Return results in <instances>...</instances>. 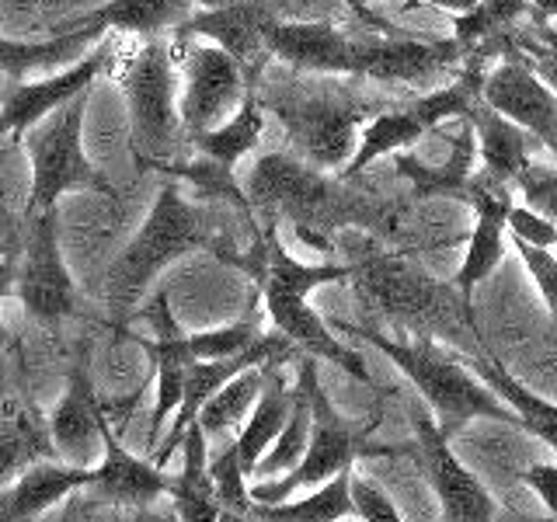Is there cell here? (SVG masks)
Listing matches in <instances>:
<instances>
[{
	"instance_id": "44dd1931",
	"label": "cell",
	"mask_w": 557,
	"mask_h": 522,
	"mask_svg": "<svg viewBox=\"0 0 557 522\" xmlns=\"http://www.w3.org/2000/svg\"><path fill=\"white\" fill-rule=\"evenodd\" d=\"M101 446H104V460L91 470V484H87V492L95 495L98 505L139 509V505H153L168 495L164 470L122 446L112 422L101 428Z\"/></svg>"
},
{
	"instance_id": "4316f807",
	"label": "cell",
	"mask_w": 557,
	"mask_h": 522,
	"mask_svg": "<svg viewBox=\"0 0 557 522\" xmlns=\"http://www.w3.org/2000/svg\"><path fill=\"white\" fill-rule=\"evenodd\" d=\"M470 129H474L478 139V161H481V174L495 178L502 185L516 188L519 171L527 167L533 157H530V133L519 129L516 122H509L505 115L492 112L484 101L474 104V112L467 115Z\"/></svg>"
},
{
	"instance_id": "f6af8a7d",
	"label": "cell",
	"mask_w": 557,
	"mask_h": 522,
	"mask_svg": "<svg viewBox=\"0 0 557 522\" xmlns=\"http://www.w3.org/2000/svg\"><path fill=\"white\" fill-rule=\"evenodd\" d=\"M122 522H178V515H174V509L168 505V509H161V505H139V509H126V519Z\"/></svg>"
},
{
	"instance_id": "3957f363",
	"label": "cell",
	"mask_w": 557,
	"mask_h": 522,
	"mask_svg": "<svg viewBox=\"0 0 557 522\" xmlns=\"http://www.w3.org/2000/svg\"><path fill=\"white\" fill-rule=\"evenodd\" d=\"M244 196L251 202L255 220L293 223L300 240L327 248L342 226H362V191L352 182L313 167L289 150H269L251 164L244 178Z\"/></svg>"
},
{
	"instance_id": "c3c4849f",
	"label": "cell",
	"mask_w": 557,
	"mask_h": 522,
	"mask_svg": "<svg viewBox=\"0 0 557 522\" xmlns=\"http://www.w3.org/2000/svg\"><path fill=\"white\" fill-rule=\"evenodd\" d=\"M527 4L540 14H547V17H557V0H527Z\"/></svg>"
},
{
	"instance_id": "60d3db41",
	"label": "cell",
	"mask_w": 557,
	"mask_h": 522,
	"mask_svg": "<svg viewBox=\"0 0 557 522\" xmlns=\"http://www.w3.org/2000/svg\"><path fill=\"white\" fill-rule=\"evenodd\" d=\"M519 60L527 63V66L533 70V74L557 95V39H554V35H544V39L522 42V57H519Z\"/></svg>"
},
{
	"instance_id": "7c38bea8",
	"label": "cell",
	"mask_w": 557,
	"mask_h": 522,
	"mask_svg": "<svg viewBox=\"0 0 557 522\" xmlns=\"http://www.w3.org/2000/svg\"><path fill=\"white\" fill-rule=\"evenodd\" d=\"M275 22L272 0H223L216 8L191 11L174 28V42H213L231 57L244 77V87H255L272 57L265 49V28Z\"/></svg>"
},
{
	"instance_id": "d6986e66",
	"label": "cell",
	"mask_w": 557,
	"mask_h": 522,
	"mask_svg": "<svg viewBox=\"0 0 557 522\" xmlns=\"http://www.w3.org/2000/svg\"><path fill=\"white\" fill-rule=\"evenodd\" d=\"M460 60L449 42H418L397 35H356V80L373 84H429Z\"/></svg>"
},
{
	"instance_id": "7402d4cb",
	"label": "cell",
	"mask_w": 557,
	"mask_h": 522,
	"mask_svg": "<svg viewBox=\"0 0 557 522\" xmlns=\"http://www.w3.org/2000/svg\"><path fill=\"white\" fill-rule=\"evenodd\" d=\"M104 425H109V405H104V397H98L84 359H77L66 373L63 397L49 414V439L57 446L60 460L77 463L84 452H91L101 443Z\"/></svg>"
},
{
	"instance_id": "ee69618b",
	"label": "cell",
	"mask_w": 557,
	"mask_h": 522,
	"mask_svg": "<svg viewBox=\"0 0 557 522\" xmlns=\"http://www.w3.org/2000/svg\"><path fill=\"white\" fill-rule=\"evenodd\" d=\"M342 4H345L348 11H352L362 25H370V28H373V32H380V35H391V28H394V25H391L383 14H376L370 4H362V0H342Z\"/></svg>"
},
{
	"instance_id": "f35d334b",
	"label": "cell",
	"mask_w": 557,
	"mask_h": 522,
	"mask_svg": "<svg viewBox=\"0 0 557 522\" xmlns=\"http://www.w3.org/2000/svg\"><path fill=\"white\" fill-rule=\"evenodd\" d=\"M348 492H352L356 519H362V522H405V515L397 512V505L391 501V495L383 492L380 484H373L370 477H356L352 474Z\"/></svg>"
},
{
	"instance_id": "d590c367",
	"label": "cell",
	"mask_w": 557,
	"mask_h": 522,
	"mask_svg": "<svg viewBox=\"0 0 557 522\" xmlns=\"http://www.w3.org/2000/svg\"><path fill=\"white\" fill-rule=\"evenodd\" d=\"M209 477H213L216 487V498L223 509L231 512H251V495H248V477L240 474V463H237V452L234 446H223L213 460H209Z\"/></svg>"
},
{
	"instance_id": "6da1fadb",
	"label": "cell",
	"mask_w": 557,
	"mask_h": 522,
	"mask_svg": "<svg viewBox=\"0 0 557 522\" xmlns=\"http://www.w3.org/2000/svg\"><path fill=\"white\" fill-rule=\"evenodd\" d=\"M240 226L258 231V220L251 213H240L231 202L191 196L182 182L164 178L136 237L115 254L109 272H104V313H109L115 331H126L136 307L150 293L153 278L188 254H213L223 265L251 275L255 283L265 248H261V240L255 248H240Z\"/></svg>"
},
{
	"instance_id": "836d02e7",
	"label": "cell",
	"mask_w": 557,
	"mask_h": 522,
	"mask_svg": "<svg viewBox=\"0 0 557 522\" xmlns=\"http://www.w3.org/2000/svg\"><path fill=\"white\" fill-rule=\"evenodd\" d=\"M533 11L527 0H478L467 14L453 17V46L463 52H474L487 46L495 35L509 32L522 14Z\"/></svg>"
},
{
	"instance_id": "f907efd6",
	"label": "cell",
	"mask_w": 557,
	"mask_h": 522,
	"mask_svg": "<svg viewBox=\"0 0 557 522\" xmlns=\"http://www.w3.org/2000/svg\"><path fill=\"white\" fill-rule=\"evenodd\" d=\"M362 4H370V0H362Z\"/></svg>"
},
{
	"instance_id": "cb8c5ba5",
	"label": "cell",
	"mask_w": 557,
	"mask_h": 522,
	"mask_svg": "<svg viewBox=\"0 0 557 522\" xmlns=\"http://www.w3.org/2000/svg\"><path fill=\"white\" fill-rule=\"evenodd\" d=\"M91 484V470L60 460H39L22 470L14 484L0 487V522H32L66 495L84 492Z\"/></svg>"
},
{
	"instance_id": "8fae6325",
	"label": "cell",
	"mask_w": 557,
	"mask_h": 522,
	"mask_svg": "<svg viewBox=\"0 0 557 522\" xmlns=\"http://www.w3.org/2000/svg\"><path fill=\"white\" fill-rule=\"evenodd\" d=\"M119 52V35L109 32L104 39L81 57L77 63L63 66L60 74L32 77V80H8L4 101H0V147L17 144L32 126H39L46 115L63 109L66 101H74L77 95L91 91L98 77H104L115 66Z\"/></svg>"
},
{
	"instance_id": "7dc6e473",
	"label": "cell",
	"mask_w": 557,
	"mask_h": 522,
	"mask_svg": "<svg viewBox=\"0 0 557 522\" xmlns=\"http://www.w3.org/2000/svg\"><path fill=\"white\" fill-rule=\"evenodd\" d=\"M492 522H554L550 515H527V512H509V515H495Z\"/></svg>"
},
{
	"instance_id": "e575fe53",
	"label": "cell",
	"mask_w": 557,
	"mask_h": 522,
	"mask_svg": "<svg viewBox=\"0 0 557 522\" xmlns=\"http://www.w3.org/2000/svg\"><path fill=\"white\" fill-rule=\"evenodd\" d=\"M261 335H265V310H261L258 293H251V303L237 321H231L226 327H216V331H202V335H188V352L199 362L231 359V356L244 352V348Z\"/></svg>"
},
{
	"instance_id": "30bf717a",
	"label": "cell",
	"mask_w": 557,
	"mask_h": 522,
	"mask_svg": "<svg viewBox=\"0 0 557 522\" xmlns=\"http://www.w3.org/2000/svg\"><path fill=\"white\" fill-rule=\"evenodd\" d=\"M14 296L25 307V318L39 327H60L63 321L77 318L81 293L66 272L60 251V216L49 213L25 216L22 248H17V275Z\"/></svg>"
},
{
	"instance_id": "8d00e7d4",
	"label": "cell",
	"mask_w": 557,
	"mask_h": 522,
	"mask_svg": "<svg viewBox=\"0 0 557 522\" xmlns=\"http://www.w3.org/2000/svg\"><path fill=\"white\" fill-rule=\"evenodd\" d=\"M516 191L527 199L530 209H536L540 216H547L557 226V167L530 161L527 167L519 171Z\"/></svg>"
},
{
	"instance_id": "52a82bcc",
	"label": "cell",
	"mask_w": 557,
	"mask_h": 522,
	"mask_svg": "<svg viewBox=\"0 0 557 522\" xmlns=\"http://www.w3.org/2000/svg\"><path fill=\"white\" fill-rule=\"evenodd\" d=\"M300 376L307 380V397H310V439L304 457L289 467L286 474L265 477L248 487L251 505H278L293 498L304 487H318L331 481L342 470H352L356 460H370V457H405L408 446H380L370 443V428L352 425L348 418L335 411V405L327 400L321 387V373H318V359L304 356L300 362Z\"/></svg>"
},
{
	"instance_id": "7bdbcfd3",
	"label": "cell",
	"mask_w": 557,
	"mask_h": 522,
	"mask_svg": "<svg viewBox=\"0 0 557 522\" xmlns=\"http://www.w3.org/2000/svg\"><path fill=\"white\" fill-rule=\"evenodd\" d=\"M17 248H22V234H14L8 244H0V303L14 293V275H17ZM8 327L0 321V348H8Z\"/></svg>"
},
{
	"instance_id": "f546056e",
	"label": "cell",
	"mask_w": 557,
	"mask_h": 522,
	"mask_svg": "<svg viewBox=\"0 0 557 522\" xmlns=\"http://www.w3.org/2000/svg\"><path fill=\"white\" fill-rule=\"evenodd\" d=\"M293 408V387L278 376V365H269L265 373V387H261L251 418L244 422V428L237 432V439L231 443L237 452V463H240V474L244 477H255V467L258 460L265 457V449L275 443V435L283 432L286 418Z\"/></svg>"
},
{
	"instance_id": "d6a6232c",
	"label": "cell",
	"mask_w": 557,
	"mask_h": 522,
	"mask_svg": "<svg viewBox=\"0 0 557 522\" xmlns=\"http://www.w3.org/2000/svg\"><path fill=\"white\" fill-rule=\"evenodd\" d=\"M307 439H310V397H307V380L296 373V383H293V408H289V418L283 432L275 435V443L265 449V457L258 460L255 467V477H278L286 474L289 467H296V460L304 457L307 449Z\"/></svg>"
},
{
	"instance_id": "bcb514c9",
	"label": "cell",
	"mask_w": 557,
	"mask_h": 522,
	"mask_svg": "<svg viewBox=\"0 0 557 522\" xmlns=\"http://www.w3.org/2000/svg\"><path fill=\"white\" fill-rule=\"evenodd\" d=\"M422 4H429V8H435V11H446V14H467L470 8L478 4V0H422Z\"/></svg>"
},
{
	"instance_id": "484cf974",
	"label": "cell",
	"mask_w": 557,
	"mask_h": 522,
	"mask_svg": "<svg viewBox=\"0 0 557 522\" xmlns=\"http://www.w3.org/2000/svg\"><path fill=\"white\" fill-rule=\"evenodd\" d=\"M265 126H269V115L261 112L255 87H244L237 109L226 115L220 126L202 129V133H191L188 136V150L234 174L244 157H248L261 144V136H265Z\"/></svg>"
},
{
	"instance_id": "b9f144b4",
	"label": "cell",
	"mask_w": 557,
	"mask_h": 522,
	"mask_svg": "<svg viewBox=\"0 0 557 522\" xmlns=\"http://www.w3.org/2000/svg\"><path fill=\"white\" fill-rule=\"evenodd\" d=\"M519 481L527 484L540 501H544L547 515L557 522V463H530L519 474Z\"/></svg>"
},
{
	"instance_id": "4dcf8cb0",
	"label": "cell",
	"mask_w": 557,
	"mask_h": 522,
	"mask_svg": "<svg viewBox=\"0 0 557 522\" xmlns=\"http://www.w3.org/2000/svg\"><path fill=\"white\" fill-rule=\"evenodd\" d=\"M352 470H342L331 481L318 484L304 498H286L278 505H251V515L258 522H342L352 519Z\"/></svg>"
},
{
	"instance_id": "681fc988",
	"label": "cell",
	"mask_w": 557,
	"mask_h": 522,
	"mask_svg": "<svg viewBox=\"0 0 557 522\" xmlns=\"http://www.w3.org/2000/svg\"><path fill=\"white\" fill-rule=\"evenodd\" d=\"M220 522H258L251 512H231V509H223L220 512Z\"/></svg>"
},
{
	"instance_id": "74e56055",
	"label": "cell",
	"mask_w": 557,
	"mask_h": 522,
	"mask_svg": "<svg viewBox=\"0 0 557 522\" xmlns=\"http://www.w3.org/2000/svg\"><path fill=\"white\" fill-rule=\"evenodd\" d=\"M509 244L519 251V261L527 265L530 278L536 283L540 296H544V303L550 310V318L557 321V254L550 248H533V244L519 237H509Z\"/></svg>"
},
{
	"instance_id": "ba28073f",
	"label": "cell",
	"mask_w": 557,
	"mask_h": 522,
	"mask_svg": "<svg viewBox=\"0 0 557 522\" xmlns=\"http://www.w3.org/2000/svg\"><path fill=\"white\" fill-rule=\"evenodd\" d=\"M91 91L66 101L63 109L46 115L39 126H32L22 136L28 164H32L25 216L49 213V209H57L60 199L70 196V191H95V196H104V199L115 196V185L109 182V174L84 153V112H87Z\"/></svg>"
},
{
	"instance_id": "9c48e42d",
	"label": "cell",
	"mask_w": 557,
	"mask_h": 522,
	"mask_svg": "<svg viewBox=\"0 0 557 522\" xmlns=\"http://www.w3.org/2000/svg\"><path fill=\"white\" fill-rule=\"evenodd\" d=\"M481 80H484L481 70L467 66L453 84L435 87V91L414 98L408 104H397V109H380L359 129L356 153H352V161L338 171V178L356 182L376 161H383V157L411 150V147L422 144L425 136H432L435 129H443L446 122L467 119L470 112H474V104L481 101Z\"/></svg>"
},
{
	"instance_id": "7a4b0ae2",
	"label": "cell",
	"mask_w": 557,
	"mask_h": 522,
	"mask_svg": "<svg viewBox=\"0 0 557 522\" xmlns=\"http://www.w3.org/2000/svg\"><path fill=\"white\" fill-rule=\"evenodd\" d=\"M261 226V272L255 278V293L265 310V321L275 327V335H283L296 352H304L318 362L338 365L342 373H348L359 383H370V370L359 352H352L345 341L335 338V331L327 327V321L318 310L307 303V296L313 289L348 283L352 269L342 261H321V265H307V261L293 258L286 251L283 237H278V223L258 220Z\"/></svg>"
},
{
	"instance_id": "83f0119b",
	"label": "cell",
	"mask_w": 557,
	"mask_h": 522,
	"mask_svg": "<svg viewBox=\"0 0 557 522\" xmlns=\"http://www.w3.org/2000/svg\"><path fill=\"white\" fill-rule=\"evenodd\" d=\"M467 365L487 383V387L495 390V397L502 400V405L516 414V428H522L527 435H533L536 443H544L550 452H557V405H554V400L530 390L527 383L516 380L492 356H478V359H470Z\"/></svg>"
},
{
	"instance_id": "2e32d148",
	"label": "cell",
	"mask_w": 557,
	"mask_h": 522,
	"mask_svg": "<svg viewBox=\"0 0 557 522\" xmlns=\"http://www.w3.org/2000/svg\"><path fill=\"white\" fill-rule=\"evenodd\" d=\"M11 341L0 348V487H4L17 470L39 460H60L57 446L49 439V422L35 400L14 380L11 365Z\"/></svg>"
},
{
	"instance_id": "f1b7e54d",
	"label": "cell",
	"mask_w": 557,
	"mask_h": 522,
	"mask_svg": "<svg viewBox=\"0 0 557 522\" xmlns=\"http://www.w3.org/2000/svg\"><path fill=\"white\" fill-rule=\"evenodd\" d=\"M185 463L174 477H168V498L178 522H220L223 505L216 498L213 477H209V452H206V435L196 425L185 428Z\"/></svg>"
},
{
	"instance_id": "e0dca14e",
	"label": "cell",
	"mask_w": 557,
	"mask_h": 522,
	"mask_svg": "<svg viewBox=\"0 0 557 522\" xmlns=\"http://www.w3.org/2000/svg\"><path fill=\"white\" fill-rule=\"evenodd\" d=\"M265 49L293 74L352 77L356 80V35L331 22H275L265 28Z\"/></svg>"
},
{
	"instance_id": "ab89813d",
	"label": "cell",
	"mask_w": 557,
	"mask_h": 522,
	"mask_svg": "<svg viewBox=\"0 0 557 522\" xmlns=\"http://www.w3.org/2000/svg\"><path fill=\"white\" fill-rule=\"evenodd\" d=\"M505 234L527 240V244H533V248H554L557 244V226L547 216H540L536 209L516 206V202L509 209V216H505Z\"/></svg>"
},
{
	"instance_id": "ac0fdd59",
	"label": "cell",
	"mask_w": 557,
	"mask_h": 522,
	"mask_svg": "<svg viewBox=\"0 0 557 522\" xmlns=\"http://www.w3.org/2000/svg\"><path fill=\"white\" fill-rule=\"evenodd\" d=\"M481 101L557 153V95L519 57L484 74Z\"/></svg>"
},
{
	"instance_id": "5b68a950",
	"label": "cell",
	"mask_w": 557,
	"mask_h": 522,
	"mask_svg": "<svg viewBox=\"0 0 557 522\" xmlns=\"http://www.w3.org/2000/svg\"><path fill=\"white\" fill-rule=\"evenodd\" d=\"M115 66V84L129 112L133 161L144 174H164L188 153V136L178 115V46L164 35H153L129 57H119Z\"/></svg>"
},
{
	"instance_id": "1f68e13d",
	"label": "cell",
	"mask_w": 557,
	"mask_h": 522,
	"mask_svg": "<svg viewBox=\"0 0 557 522\" xmlns=\"http://www.w3.org/2000/svg\"><path fill=\"white\" fill-rule=\"evenodd\" d=\"M265 373H269V365H255V370H244L234 380H226L223 387L206 400V405L199 408V418H196L206 439H209V435L226 432L231 425H237L240 418L255 408L261 387H265Z\"/></svg>"
},
{
	"instance_id": "d4e9b609",
	"label": "cell",
	"mask_w": 557,
	"mask_h": 522,
	"mask_svg": "<svg viewBox=\"0 0 557 522\" xmlns=\"http://www.w3.org/2000/svg\"><path fill=\"white\" fill-rule=\"evenodd\" d=\"M104 35L109 32L101 28H49L46 39L35 42L0 39V74L8 80H32L35 74H49L63 63H77Z\"/></svg>"
},
{
	"instance_id": "8992f818",
	"label": "cell",
	"mask_w": 557,
	"mask_h": 522,
	"mask_svg": "<svg viewBox=\"0 0 557 522\" xmlns=\"http://www.w3.org/2000/svg\"><path fill=\"white\" fill-rule=\"evenodd\" d=\"M342 331H352L366 345H373L376 352L387 356L400 373L408 376V383L418 390V397L425 400L432 411V422L440 425L443 435H457L470 422H502L516 425V414L502 405L495 390L470 370L467 362L453 359L443 352L440 345L429 338L418 341H397L380 335L373 327H348L338 324Z\"/></svg>"
},
{
	"instance_id": "277c9868",
	"label": "cell",
	"mask_w": 557,
	"mask_h": 522,
	"mask_svg": "<svg viewBox=\"0 0 557 522\" xmlns=\"http://www.w3.org/2000/svg\"><path fill=\"white\" fill-rule=\"evenodd\" d=\"M255 95L261 112L278 122L289 153L321 171H342L352 161L359 129L380 112V104L352 95L348 87H310L304 80L275 77L272 70L258 77Z\"/></svg>"
},
{
	"instance_id": "ffe728a7",
	"label": "cell",
	"mask_w": 557,
	"mask_h": 522,
	"mask_svg": "<svg viewBox=\"0 0 557 522\" xmlns=\"http://www.w3.org/2000/svg\"><path fill=\"white\" fill-rule=\"evenodd\" d=\"M478 139L467 119H457V129L446 139V153L440 161H429L414 147L394 153L397 178H405L414 199H457L467 202L470 182H474Z\"/></svg>"
},
{
	"instance_id": "4fadbf2b",
	"label": "cell",
	"mask_w": 557,
	"mask_h": 522,
	"mask_svg": "<svg viewBox=\"0 0 557 522\" xmlns=\"http://www.w3.org/2000/svg\"><path fill=\"white\" fill-rule=\"evenodd\" d=\"M414 457L422 460V470L435 492V501L443 509V522H492L498 515L495 498L487 487L470 474L463 460L453 452L449 435L440 432L432 414L414 411Z\"/></svg>"
},
{
	"instance_id": "5bb4252c",
	"label": "cell",
	"mask_w": 557,
	"mask_h": 522,
	"mask_svg": "<svg viewBox=\"0 0 557 522\" xmlns=\"http://www.w3.org/2000/svg\"><path fill=\"white\" fill-rule=\"evenodd\" d=\"M174 46H178V63L185 74V95L178 101L185 136L220 126L237 109L244 95V77L237 63L213 42L196 39Z\"/></svg>"
},
{
	"instance_id": "9a60e30c",
	"label": "cell",
	"mask_w": 557,
	"mask_h": 522,
	"mask_svg": "<svg viewBox=\"0 0 557 522\" xmlns=\"http://www.w3.org/2000/svg\"><path fill=\"white\" fill-rule=\"evenodd\" d=\"M133 321L150 324V338H136L139 348H144L147 359H150V376L157 383V405L150 411V425L144 435V446H147V457H150V452L157 449V435L164 432L171 414L182 405L185 376H188V365L196 362V356L188 352V335L178 327V321H174L171 300H168L164 289L157 293V300L150 307L136 310Z\"/></svg>"
},
{
	"instance_id": "603a6c76",
	"label": "cell",
	"mask_w": 557,
	"mask_h": 522,
	"mask_svg": "<svg viewBox=\"0 0 557 522\" xmlns=\"http://www.w3.org/2000/svg\"><path fill=\"white\" fill-rule=\"evenodd\" d=\"M216 4H223V0H109L95 11L60 22L57 28H101L115 32L119 39H153V35L174 32L191 11Z\"/></svg>"
}]
</instances>
